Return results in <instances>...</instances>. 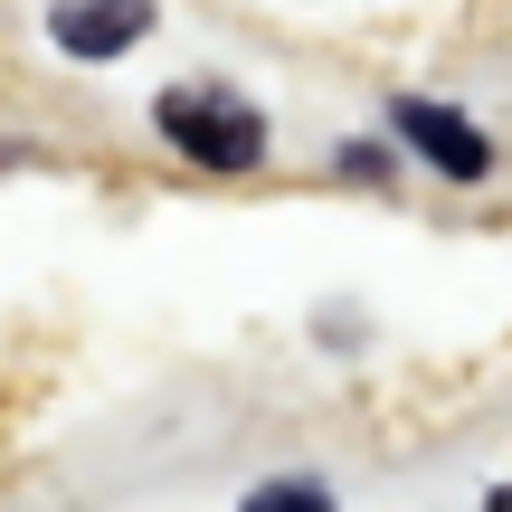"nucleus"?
I'll use <instances>...</instances> for the list:
<instances>
[{
    "instance_id": "obj_4",
    "label": "nucleus",
    "mask_w": 512,
    "mask_h": 512,
    "mask_svg": "<svg viewBox=\"0 0 512 512\" xmlns=\"http://www.w3.org/2000/svg\"><path fill=\"white\" fill-rule=\"evenodd\" d=\"M247 512H332L323 484H266V494H247Z\"/></svg>"
},
{
    "instance_id": "obj_2",
    "label": "nucleus",
    "mask_w": 512,
    "mask_h": 512,
    "mask_svg": "<svg viewBox=\"0 0 512 512\" xmlns=\"http://www.w3.org/2000/svg\"><path fill=\"white\" fill-rule=\"evenodd\" d=\"M143 29H152V0H57L48 10V38L67 57H124Z\"/></svg>"
},
{
    "instance_id": "obj_1",
    "label": "nucleus",
    "mask_w": 512,
    "mask_h": 512,
    "mask_svg": "<svg viewBox=\"0 0 512 512\" xmlns=\"http://www.w3.org/2000/svg\"><path fill=\"white\" fill-rule=\"evenodd\" d=\"M152 124H162L171 143L190 152V162H209V171H247L256 152H266V114H256L238 86H209V76H190V86H162Z\"/></svg>"
},
{
    "instance_id": "obj_3",
    "label": "nucleus",
    "mask_w": 512,
    "mask_h": 512,
    "mask_svg": "<svg viewBox=\"0 0 512 512\" xmlns=\"http://www.w3.org/2000/svg\"><path fill=\"white\" fill-rule=\"evenodd\" d=\"M399 133L427 152V162L446 171V181H484V162H494V143H484L465 114H446V105H418V95H399Z\"/></svg>"
}]
</instances>
